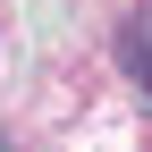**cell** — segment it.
Segmentation results:
<instances>
[{
	"mask_svg": "<svg viewBox=\"0 0 152 152\" xmlns=\"http://www.w3.org/2000/svg\"><path fill=\"white\" fill-rule=\"evenodd\" d=\"M0 152H9V135H0Z\"/></svg>",
	"mask_w": 152,
	"mask_h": 152,
	"instance_id": "cell-1",
	"label": "cell"
}]
</instances>
